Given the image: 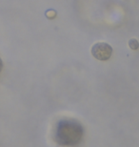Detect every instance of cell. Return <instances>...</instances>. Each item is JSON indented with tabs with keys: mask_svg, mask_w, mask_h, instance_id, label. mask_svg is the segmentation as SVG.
<instances>
[{
	"mask_svg": "<svg viewBox=\"0 0 139 147\" xmlns=\"http://www.w3.org/2000/svg\"><path fill=\"white\" fill-rule=\"evenodd\" d=\"M83 138V128L75 121L64 120L56 129V140L64 146H73L80 142Z\"/></svg>",
	"mask_w": 139,
	"mask_h": 147,
	"instance_id": "obj_1",
	"label": "cell"
},
{
	"mask_svg": "<svg viewBox=\"0 0 139 147\" xmlns=\"http://www.w3.org/2000/svg\"><path fill=\"white\" fill-rule=\"evenodd\" d=\"M112 54V48L106 42H97L91 47V55L97 60L106 61L110 59Z\"/></svg>",
	"mask_w": 139,
	"mask_h": 147,
	"instance_id": "obj_2",
	"label": "cell"
},
{
	"mask_svg": "<svg viewBox=\"0 0 139 147\" xmlns=\"http://www.w3.org/2000/svg\"><path fill=\"white\" fill-rule=\"evenodd\" d=\"M129 46H130V48L132 50H136L139 47V43L136 39H131L129 41Z\"/></svg>",
	"mask_w": 139,
	"mask_h": 147,
	"instance_id": "obj_3",
	"label": "cell"
},
{
	"mask_svg": "<svg viewBox=\"0 0 139 147\" xmlns=\"http://www.w3.org/2000/svg\"><path fill=\"white\" fill-rule=\"evenodd\" d=\"M2 67H3V62L1 60V57H0V73H1V71H2Z\"/></svg>",
	"mask_w": 139,
	"mask_h": 147,
	"instance_id": "obj_4",
	"label": "cell"
}]
</instances>
